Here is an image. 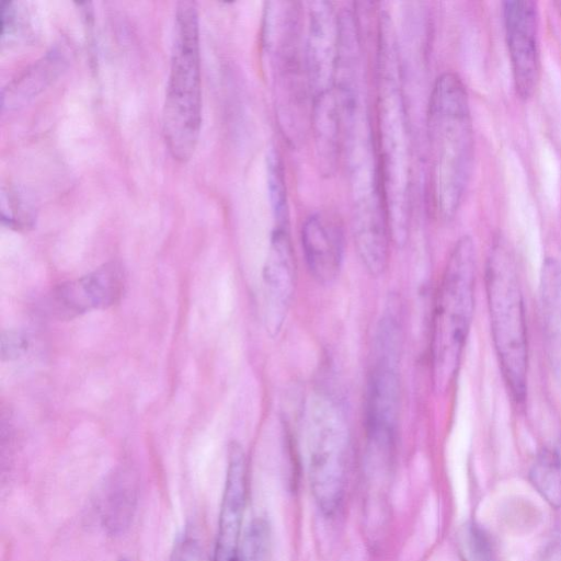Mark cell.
<instances>
[{
	"instance_id": "obj_4",
	"label": "cell",
	"mask_w": 561,
	"mask_h": 561,
	"mask_svg": "<svg viewBox=\"0 0 561 561\" xmlns=\"http://www.w3.org/2000/svg\"><path fill=\"white\" fill-rule=\"evenodd\" d=\"M477 253L472 239L453 248L437 289L431 329V379L436 393L451 387L462 357L474 310Z\"/></svg>"
},
{
	"instance_id": "obj_16",
	"label": "cell",
	"mask_w": 561,
	"mask_h": 561,
	"mask_svg": "<svg viewBox=\"0 0 561 561\" xmlns=\"http://www.w3.org/2000/svg\"><path fill=\"white\" fill-rule=\"evenodd\" d=\"M310 123L320 172L330 176L342 152L341 111L335 90L312 99Z\"/></svg>"
},
{
	"instance_id": "obj_10",
	"label": "cell",
	"mask_w": 561,
	"mask_h": 561,
	"mask_svg": "<svg viewBox=\"0 0 561 561\" xmlns=\"http://www.w3.org/2000/svg\"><path fill=\"white\" fill-rule=\"evenodd\" d=\"M340 18L328 1L309 2L304 69L311 98L335 90Z\"/></svg>"
},
{
	"instance_id": "obj_21",
	"label": "cell",
	"mask_w": 561,
	"mask_h": 561,
	"mask_svg": "<svg viewBox=\"0 0 561 561\" xmlns=\"http://www.w3.org/2000/svg\"><path fill=\"white\" fill-rule=\"evenodd\" d=\"M27 342L16 332H3L1 335L2 358L13 359L19 357L26 350Z\"/></svg>"
},
{
	"instance_id": "obj_15",
	"label": "cell",
	"mask_w": 561,
	"mask_h": 561,
	"mask_svg": "<svg viewBox=\"0 0 561 561\" xmlns=\"http://www.w3.org/2000/svg\"><path fill=\"white\" fill-rule=\"evenodd\" d=\"M301 243L308 268L322 284L333 282L342 266V230L332 219L314 214L301 228Z\"/></svg>"
},
{
	"instance_id": "obj_5",
	"label": "cell",
	"mask_w": 561,
	"mask_h": 561,
	"mask_svg": "<svg viewBox=\"0 0 561 561\" xmlns=\"http://www.w3.org/2000/svg\"><path fill=\"white\" fill-rule=\"evenodd\" d=\"M174 26L162 129L170 153L184 162L195 151L202 122L198 16L194 2H179Z\"/></svg>"
},
{
	"instance_id": "obj_19",
	"label": "cell",
	"mask_w": 561,
	"mask_h": 561,
	"mask_svg": "<svg viewBox=\"0 0 561 561\" xmlns=\"http://www.w3.org/2000/svg\"><path fill=\"white\" fill-rule=\"evenodd\" d=\"M267 174L275 226H288V205L283 165L277 151L274 149L268 153Z\"/></svg>"
},
{
	"instance_id": "obj_8",
	"label": "cell",
	"mask_w": 561,
	"mask_h": 561,
	"mask_svg": "<svg viewBox=\"0 0 561 561\" xmlns=\"http://www.w3.org/2000/svg\"><path fill=\"white\" fill-rule=\"evenodd\" d=\"M263 47L274 76L279 124L289 138L305 123V84L299 60V10L294 2H268Z\"/></svg>"
},
{
	"instance_id": "obj_22",
	"label": "cell",
	"mask_w": 561,
	"mask_h": 561,
	"mask_svg": "<svg viewBox=\"0 0 561 561\" xmlns=\"http://www.w3.org/2000/svg\"><path fill=\"white\" fill-rule=\"evenodd\" d=\"M195 542L192 539H183L176 545L171 561H195Z\"/></svg>"
},
{
	"instance_id": "obj_11",
	"label": "cell",
	"mask_w": 561,
	"mask_h": 561,
	"mask_svg": "<svg viewBox=\"0 0 561 561\" xmlns=\"http://www.w3.org/2000/svg\"><path fill=\"white\" fill-rule=\"evenodd\" d=\"M503 13L515 91L527 100L535 93L540 73L537 3L505 1Z\"/></svg>"
},
{
	"instance_id": "obj_13",
	"label": "cell",
	"mask_w": 561,
	"mask_h": 561,
	"mask_svg": "<svg viewBox=\"0 0 561 561\" xmlns=\"http://www.w3.org/2000/svg\"><path fill=\"white\" fill-rule=\"evenodd\" d=\"M247 477L244 450L239 443L232 442L228 448L226 481L213 561H238L247 502Z\"/></svg>"
},
{
	"instance_id": "obj_20",
	"label": "cell",
	"mask_w": 561,
	"mask_h": 561,
	"mask_svg": "<svg viewBox=\"0 0 561 561\" xmlns=\"http://www.w3.org/2000/svg\"><path fill=\"white\" fill-rule=\"evenodd\" d=\"M270 549V527L264 518L251 522L241 539L238 561H266Z\"/></svg>"
},
{
	"instance_id": "obj_7",
	"label": "cell",
	"mask_w": 561,
	"mask_h": 561,
	"mask_svg": "<svg viewBox=\"0 0 561 561\" xmlns=\"http://www.w3.org/2000/svg\"><path fill=\"white\" fill-rule=\"evenodd\" d=\"M302 431L311 494L321 513L332 516L345 495L351 453L350 427L341 404L328 393L310 396Z\"/></svg>"
},
{
	"instance_id": "obj_2",
	"label": "cell",
	"mask_w": 561,
	"mask_h": 561,
	"mask_svg": "<svg viewBox=\"0 0 561 561\" xmlns=\"http://www.w3.org/2000/svg\"><path fill=\"white\" fill-rule=\"evenodd\" d=\"M394 35L389 15L381 13L376 58L375 138L390 239L394 245L403 247L411 219L412 145Z\"/></svg>"
},
{
	"instance_id": "obj_14",
	"label": "cell",
	"mask_w": 561,
	"mask_h": 561,
	"mask_svg": "<svg viewBox=\"0 0 561 561\" xmlns=\"http://www.w3.org/2000/svg\"><path fill=\"white\" fill-rule=\"evenodd\" d=\"M124 272L117 263H106L72 282L60 285L54 300L59 312L68 317L117 302L124 290Z\"/></svg>"
},
{
	"instance_id": "obj_9",
	"label": "cell",
	"mask_w": 561,
	"mask_h": 561,
	"mask_svg": "<svg viewBox=\"0 0 561 561\" xmlns=\"http://www.w3.org/2000/svg\"><path fill=\"white\" fill-rule=\"evenodd\" d=\"M365 400V431L370 458L388 461L394 450L400 407L399 351L375 347Z\"/></svg>"
},
{
	"instance_id": "obj_1",
	"label": "cell",
	"mask_w": 561,
	"mask_h": 561,
	"mask_svg": "<svg viewBox=\"0 0 561 561\" xmlns=\"http://www.w3.org/2000/svg\"><path fill=\"white\" fill-rule=\"evenodd\" d=\"M336 95L341 111L342 152L348 176L354 242L367 272L377 274L387 267L391 239L365 80L337 85Z\"/></svg>"
},
{
	"instance_id": "obj_12",
	"label": "cell",
	"mask_w": 561,
	"mask_h": 561,
	"mask_svg": "<svg viewBox=\"0 0 561 561\" xmlns=\"http://www.w3.org/2000/svg\"><path fill=\"white\" fill-rule=\"evenodd\" d=\"M264 321L272 337L282 331L295 290L294 252L288 226H275L263 268Z\"/></svg>"
},
{
	"instance_id": "obj_3",
	"label": "cell",
	"mask_w": 561,
	"mask_h": 561,
	"mask_svg": "<svg viewBox=\"0 0 561 561\" xmlns=\"http://www.w3.org/2000/svg\"><path fill=\"white\" fill-rule=\"evenodd\" d=\"M426 123L432 203L438 218L449 220L461 203L474 151L468 94L456 73L436 79Z\"/></svg>"
},
{
	"instance_id": "obj_18",
	"label": "cell",
	"mask_w": 561,
	"mask_h": 561,
	"mask_svg": "<svg viewBox=\"0 0 561 561\" xmlns=\"http://www.w3.org/2000/svg\"><path fill=\"white\" fill-rule=\"evenodd\" d=\"M529 479L537 492L554 508L561 507V438L535 458Z\"/></svg>"
},
{
	"instance_id": "obj_6",
	"label": "cell",
	"mask_w": 561,
	"mask_h": 561,
	"mask_svg": "<svg viewBox=\"0 0 561 561\" xmlns=\"http://www.w3.org/2000/svg\"><path fill=\"white\" fill-rule=\"evenodd\" d=\"M485 290L491 333L502 375L512 398L527 392L528 342L523 291L511 252L493 247L485 266Z\"/></svg>"
},
{
	"instance_id": "obj_17",
	"label": "cell",
	"mask_w": 561,
	"mask_h": 561,
	"mask_svg": "<svg viewBox=\"0 0 561 561\" xmlns=\"http://www.w3.org/2000/svg\"><path fill=\"white\" fill-rule=\"evenodd\" d=\"M542 302L552 355L560 367L558 374L561 377V265L552 259L547 260L543 265Z\"/></svg>"
}]
</instances>
